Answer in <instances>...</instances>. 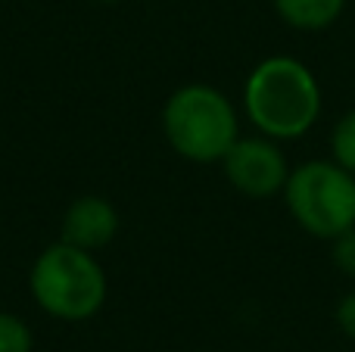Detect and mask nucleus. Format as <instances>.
<instances>
[{
	"label": "nucleus",
	"instance_id": "obj_1",
	"mask_svg": "<svg viewBox=\"0 0 355 352\" xmlns=\"http://www.w3.org/2000/svg\"><path fill=\"white\" fill-rule=\"evenodd\" d=\"M321 85L296 56H265L243 85V109L252 128L271 141L309 134L321 116Z\"/></svg>",
	"mask_w": 355,
	"mask_h": 352
},
{
	"label": "nucleus",
	"instance_id": "obj_2",
	"mask_svg": "<svg viewBox=\"0 0 355 352\" xmlns=\"http://www.w3.org/2000/svg\"><path fill=\"white\" fill-rule=\"evenodd\" d=\"M28 290L37 309L56 322H87L103 309L110 284L97 253L56 240L31 262Z\"/></svg>",
	"mask_w": 355,
	"mask_h": 352
},
{
	"label": "nucleus",
	"instance_id": "obj_3",
	"mask_svg": "<svg viewBox=\"0 0 355 352\" xmlns=\"http://www.w3.org/2000/svg\"><path fill=\"white\" fill-rule=\"evenodd\" d=\"M162 134L187 162H221L240 137L234 103L212 85H181L162 106Z\"/></svg>",
	"mask_w": 355,
	"mask_h": 352
},
{
	"label": "nucleus",
	"instance_id": "obj_4",
	"mask_svg": "<svg viewBox=\"0 0 355 352\" xmlns=\"http://www.w3.org/2000/svg\"><path fill=\"white\" fill-rule=\"evenodd\" d=\"M284 200L306 234L334 240L355 228V175L334 159H312L290 168Z\"/></svg>",
	"mask_w": 355,
	"mask_h": 352
},
{
	"label": "nucleus",
	"instance_id": "obj_5",
	"mask_svg": "<svg viewBox=\"0 0 355 352\" xmlns=\"http://www.w3.org/2000/svg\"><path fill=\"white\" fill-rule=\"evenodd\" d=\"M277 143L281 141H271L265 134L237 137L234 147L221 159L227 184L250 200H268L275 193H284V184L290 178V166Z\"/></svg>",
	"mask_w": 355,
	"mask_h": 352
},
{
	"label": "nucleus",
	"instance_id": "obj_6",
	"mask_svg": "<svg viewBox=\"0 0 355 352\" xmlns=\"http://www.w3.org/2000/svg\"><path fill=\"white\" fill-rule=\"evenodd\" d=\"M119 228H122V218H119L116 206H112L106 197L87 193V197L72 200L69 209L62 212L60 240L97 253V249L110 247V243L116 240Z\"/></svg>",
	"mask_w": 355,
	"mask_h": 352
},
{
	"label": "nucleus",
	"instance_id": "obj_7",
	"mask_svg": "<svg viewBox=\"0 0 355 352\" xmlns=\"http://www.w3.org/2000/svg\"><path fill=\"white\" fill-rule=\"evenodd\" d=\"M346 0H275V10L296 31H324L340 19Z\"/></svg>",
	"mask_w": 355,
	"mask_h": 352
},
{
	"label": "nucleus",
	"instance_id": "obj_8",
	"mask_svg": "<svg viewBox=\"0 0 355 352\" xmlns=\"http://www.w3.org/2000/svg\"><path fill=\"white\" fill-rule=\"evenodd\" d=\"M331 153H334V162H337V166H343L346 172L355 175V109L343 112L340 122L334 125Z\"/></svg>",
	"mask_w": 355,
	"mask_h": 352
},
{
	"label": "nucleus",
	"instance_id": "obj_9",
	"mask_svg": "<svg viewBox=\"0 0 355 352\" xmlns=\"http://www.w3.org/2000/svg\"><path fill=\"white\" fill-rule=\"evenodd\" d=\"M35 337L31 328L12 312H0V352H31Z\"/></svg>",
	"mask_w": 355,
	"mask_h": 352
},
{
	"label": "nucleus",
	"instance_id": "obj_10",
	"mask_svg": "<svg viewBox=\"0 0 355 352\" xmlns=\"http://www.w3.org/2000/svg\"><path fill=\"white\" fill-rule=\"evenodd\" d=\"M331 243H334V253H331L334 265H337L346 278H355V228L337 234Z\"/></svg>",
	"mask_w": 355,
	"mask_h": 352
},
{
	"label": "nucleus",
	"instance_id": "obj_11",
	"mask_svg": "<svg viewBox=\"0 0 355 352\" xmlns=\"http://www.w3.org/2000/svg\"><path fill=\"white\" fill-rule=\"evenodd\" d=\"M334 318H337V328L343 331L349 340H355V290H349L337 303V312H334Z\"/></svg>",
	"mask_w": 355,
	"mask_h": 352
},
{
	"label": "nucleus",
	"instance_id": "obj_12",
	"mask_svg": "<svg viewBox=\"0 0 355 352\" xmlns=\"http://www.w3.org/2000/svg\"><path fill=\"white\" fill-rule=\"evenodd\" d=\"M97 3H122V0H97Z\"/></svg>",
	"mask_w": 355,
	"mask_h": 352
}]
</instances>
